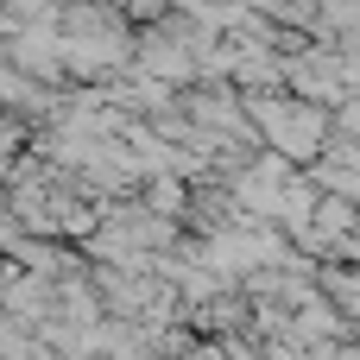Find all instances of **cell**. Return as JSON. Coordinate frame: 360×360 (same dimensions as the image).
Returning <instances> with one entry per match:
<instances>
[{
	"label": "cell",
	"mask_w": 360,
	"mask_h": 360,
	"mask_svg": "<svg viewBox=\"0 0 360 360\" xmlns=\"http://www.w3.org/2000/svg\"><path fill=\"white\" fill-rule=\"evenodd\" d=\"M177 209H184V190H177V184H152V215H165V221H171Z\"/></svg>",
	"instance_id": "obj_1"
}]
</instances>
